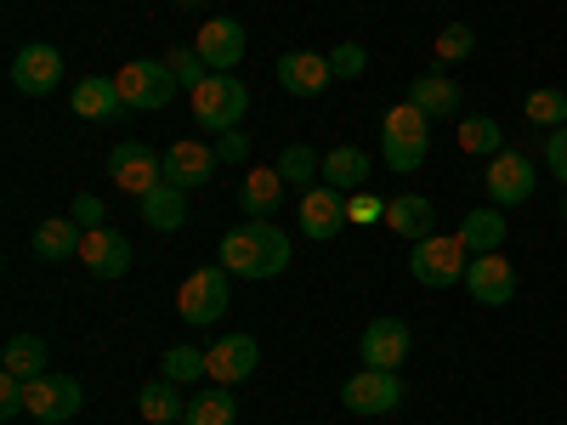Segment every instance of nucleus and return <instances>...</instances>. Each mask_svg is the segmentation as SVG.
<instances>
[{"instance_id":"obj_1","label":"nucleus","mask_w":567,"mask_h":425,"mask_svg":"<svg viewBox=\"0 0 567 425\" xmlns=\"http://www.w3.org/2000/svg\"><path fill=\"white\" fill-rule=\"evenodd\" d=\"M216 261L233 272V278H278L290 267V232L272 227V221H239L233 232H221V250Z\"/></svg>"},{"instance_id":"obj_2","label":"nucleus","mask_w":567,"mask_h":425,"mask_svg":"<svg viewBox=\"0 0 567 425\" xmlns=\"http://www.w3.org/2000/svg\"><path fill=\"white\" fill-rule=\"evenodd\" d=\"M425 154H432V114L414 108V103L403 97L398 108H386V125H381V159H386V170L409 176V170L425 165Z\"/></svg>"},{"instance_id":"obj_3","label":"nucleus","mask_w":567,"mask_h":425,"mask_svg":"<svg viewBox=\"0 0 567 425\" xmlns=\"http://www.w3.org/2000/svg\"><path fill=\"white\" fill-rule=\"evenodd\" d=\"M465 267H471V250L460 232H432V239H420L409 250V278L425 283V290H454V283H465Z\"/></svg>"},{"instance_id":"obj_4","label":"nucleus","mask_w":567,"mask_h":425,"mask_svg":"<svg viewBox=\"0 0 567 425\" xmlns=\"http://www.w3.org/2000/svg\"><path fill=\"white\" fill-rule=\"evenodd\" d=\"M187 103H194V120L205 125V131H233L245 120V108H250V91H245V80H233V74H210L205 85H194L187 91Z\"/></svg>"},{"instance_id":"obj_5","label":"nucleus","mask_w":567,"mask_h":425,"mask_svg":"<svg viewBox=\"0 0 567 425\" xmlns=\"http://www.w3.org/2000/svg\"><path fill=\"white\" fill-rule=\"evenodd\" d=\"M125 108H142V114H159L171 97H176V74L165 69V58H136L114 74Z\"/></svg>"},{"instance_id":"obj_6","label":"nucleus","mask_w":567,"mask_h":425,"mask_svg":"<svg viewBox=\"0 0 567 425\" xmlns=\"http://www.w3.org/2000/svg\"><path fill=\"white\" fill-rule=\"evenodd\" d=\"M227 267L216 261V267H194L182 278V290H176V312L187 318V323H216L221 312H227Z\"/></svg>"},{"instance_id":"obj_7","label":"nucleus","mask_w":567,"mask_h":425,"mask_svg":"<svg viewBox=\"0 0 567 425\" xmlns=\"http://www.w3.org/2000/svg\"><path fill=\"white\" fill-rule=\"evenodd\" d=\"M109 176L120 194L142 199V194H154V187L165 182V154H154L148 142H120V148L109 154Z\"/></svg>"},{"instance_id":"obj_8","label":"nucleus","mask_w":567,"mask_h":425,"mask_svg":"<svg viewBox=\"0 0 567 425\" xmlns=\"http://www.w3.org/2000/svg\"><path fill=\"white\" fill-rule=\"evenodd\" d=\"M483 176H488V199H494L499 210H511V205H528V199H534V182H539L534 159H528V154H516V148L494 154Z\"/></svg>"},{"instance_id":"obj_9","label":"nucleus","mask_w":567,"mask_h":425,"mask_svg":"<svg viewBox=\"0 0 567 425\" xmlns=\"http://www.w3.org/2000/svg\"><path fill=\"white\" fill-rule=\"evenodd\" d=\"M341 403L352 408V414H392L398 403H403V374H392V369H358L352 381L341 386Z\"/></svg>"},{"instance_id":"obj_10","label":"nucleus","mask_w":567,"mask_h":425,"mask_svg":"<svg viewBox=\"0 0 567 425\" xmlns=\"http://www.w3.org/2000/svg\"><path fill=\"white\" fill-rule=\"evenodd\" d=\"M80 403H85V392H80L74 374H52V369H45L40 381H29V414L40 425H69L80 414Z\"/></svg>"},{"instance_id":"obj_11","label":"nucleus","mask_w":567,"mask_h":425,"mask_svg":"<svg viewBox=\"0 0 567 425\" xmlns=\"http://www.w3.org/2000/svg\"><path fill=\"white\" fill-rule=\"evenodd\" d=\"M58 80H63V52L58 45L34 40V45H23V52L12 58V85L23 91V97H52Z\"/></svg>"},{"instance_id":"obj_12","label":"nucleus","mask_w":567,"mask_h":425,"mask_svg":"<svg viewBox=\"0 0 567 425\" xmlns=\"http://www.w3.org/2000/svg\"><path fill=\"white\" fill-rule=\"evenodd\" d=\"M272 80L290 91V97H323L336 85V69H329V52H284Z\"/></svg>"},{"instance_id":"obj_13","label":"nucleus","mask_w":567,"mask_h":425,"mask_svg":"<svg viewBox=\"0 0 567 425\" xmlns=\"http://www.w3.org/2000/svg\"><path fill=\"white\" fill-rule=\"evenodd\" d=\"M296 227L307 232V239H336V232L347 227V194H336L329 182H318V187H307L301 194V210H296Z\"/></svg>"},{"instance_id":"obj_14","label":"nucleus","mask_w":567,"mask_h":425,"mask_svg":"<svg viewBox=\"0 0 567 425\" xmlns=\"http://www.w3.org/2000/svg\"><path fill=\"white\" fill-rule=\"evenodd\" d=\"M194 52L210 63V74H233V69L245 63V23L239 18H210L194 34Z\"/></svg>"},{"instance_id":"obj_15","label":"nucleus","mask_w":567,"mask_h":425,"mask_svg":"<svg viewBox=\"0 0 567 425\" xmlns=\"http://www.w3.org/2000/svg\"><path fill=\"white\" fill-rule=\"evenodd\" d=\"M465 296L477 301V307H505L516 296V267L494 250V256H471L465 267Z\"/></svg>"},{"instance_id":"obj_16","label":"nucleus","mask_w":567,"mask_h":425,"mask_svg":"<svg viewBox=\"0 0 567 425\" xmlns=\"http://www.w3.org/2000/svg\"><path fill=\"white\" fill-rule=\"evenodd\" d=\"M358 357H363V369H403V357H409V323L403 318H369V329H363V341H358Z\"/></svg>"},{"instance_id":"obj_17","label":"nucleus","mask_w":567,"mask_h":425,"mask_svg":"<svg viewBox=\"0 0 567 425\" xmlns=\"http://www.w3.org/2000/svg\"><path fill=\"white\" fill-rule=\"evenodd\" d=\"M80 267L91 278H125L131 272V239L120 227H91L80 245Z\"/></svg>"},{"instance_id":"obj_18","label":"nucleus","mask_w":567,"mask_h":425,"mask_svg":"<svg viewBox=\"0 0 567 425\" xmlns=\"http://www.w3.org/2000/svg\"><path fill=\"white\" fill-rule=\"evenodd\" d=\"M216 148H205V142H194V136H182V142H171V154H165V182L171 187H205L210 176H216Z\"/></svg>"},{"instance_id":"obj_19","label":"nucleus","mask_w":567,"mask_h":425,"mask_svg":"<svg viewBox=\"0 0 567 425\" xmlns=\"http://www.w3.org/2000/svg\"><path fill=\"white\" fill-rule=\"evenodd\" d=\"M205 357H210V381L216 386H239V381H250V374H256L261 346L250 335H221L216 346H205Z\"/></svg>"},{"instance_id":"obj_20","label":"nucleus","mask_w":567,"mask_h":425,"mask_svg":"<svg viewBox=\"0 0 567 425\" xmlns=\"http://www.w3.org/2000/svg\"><path fill=\"white\" fill-rule=\"evenodd\" d=\"M386 227L398 232V239L420 245V239H432V232H437V205L425 194H398V199H386Z\"/></svg>"},{"instance_id":"obj_21","label":"nucleus","mask_w":567,"mask_h":425,"mask_svg":"<svg viewBox=\"0 0 567 425\" xmlns=\"http://www.w3.org/2000/svg\"><path fill=\"white\" fill-rule=\"evenodd\" d=\"M69 103H74V114H80V120H97V125H114V120L125 114L120 85H114V80H103V74H85V80L69 91Z\"/></svg>"},{"instance_id":"obj_22","label":"nucleus","mask_w":567,"mask_h":425,"mask_svg":"<svg viewBox=\"0 0 567 425\" xmlns=\"http://www.w3.org/2000/svg\"><path fill=\"white\" fill-rule=\"evenodd\" d=\"M284 182L278 176V165H256V170H245V182H239V210L250 216V221H267L272 210H278V199H284Z\"/></svg>"},{"instance_id":"obj_23","label":"nucleus","mask_w":567,"mask_h":425,"mask_svg":"<svg viewBox=\"0 0 567 425\" xmlns=\"http://www.w3.org/2000/svg\"><path fill=\"white\" fill-rule=\"evenodd\" d=\"M409 103L425 108L432 120H449V114H460V80H449L443 69H425L409 80Z\"/></svg>"},{"instance_id":"obj_24","label":"nucleus","mask_w":567,"mask_h":425,"mask_svg":"<svg viewBox=\"0 0 567 425\" xmlns=\"http://www.w3.org/2000/svg\"><path fill=\"white\" fill-rule=\"evenodd\" d=\"M80 245H85V227L74 216H45L34 227V256L40 261H80Z\"/></svg>"},{"instance_id":"obj_25","label":"nucleus","mask_w":567,"mask_h":425,"mask_svg":"<svg viewBox=\"0 0 567 425\" xmlns=\"http://www.w3.org/2000/svg\"><path fill=\"white\" fill-rule=\"evenodd\" d=\"M454 232L465 239L471 256H494V250L505 245V216H499V205H477V210H465V216H460Z\"/></svg>"},{"instance_id":"obj_26","label":"nucleus","mask_w":567,"mask_h":425,"mask_svg":"<svg viewBox=\"0 0 567 425\" xmlns=\"http://www.w3.org/2000/svg\"><path fill=\"white\" fill-rule=\"evenodd\" d=\"M369 176H374V165H369L363 148H329L323 154V182L336 187V194H363Z\"/></svg>"},{"instance_id":"obj_27","label":"nucleus","mask_w":567,"mask_h":425,"mask_svg":"<svg viewBox=\"0 0 567 425\" xmlns=\"http://www.w3.org/2000/svg\"><path fill=\"white\" fill-rule=\"evenodd\" d=\"M136 210H142V221H148L154 232H176L187 221V194H182V187H171V182H159L154 194L136 199Z\"/></svg>"},{"instance_id":"obj_28","label":"nucleus","mask_w":567,"mask_h":425,"mask_svg":"<svg viewBox=\"0 0 567 425\" xmlns=\"http://www.w3.org/2000/svg\"><path fill=\"white\" fill-rule=\"evenodd\" d=\"M239 419V397H233V386H205L199 397H187V414H182V425H233Z\"/></svg>"},{"instance_id":"obj_29","label":"nucleus","mask_w":567,"mask_h":425,"mask_svg":"<svg viewBox=\"0 0 567 425\" xmlns=\"http://www.w3.org/2000/svg\"><path fill=\"white\" fill-rule=\"evenodd\" d=\"M136 414L148 419V425H171V419L187 414V397L176 392V381H165V374H159V381H148V386L136 392Z\"/></svg>"},{"instance_id":"obj_30","label":"nucleus","mask_w":567,"mask_h":425,"mask_svg":"<svg viewBox=\"0 0 567 425\" xmlns=\"http://www.w3.org/2000/svg\"><path fill=\"white\" fill-rule=\"evenodd\" d=\"M460 148H465L471 159L505 154V125H499L494 114H465V120H460Z\"/></svg>"},{"instance_id":"obj_31","label":"nucleus","mask_w":567,"mask_h":425,"mask_svg":"<svg viewBox=\"0 0 567 425\" xmlns=\"http://www.w3.org/2000/svg\"><path fill=\"white\" fill-rule=\"evenodd\" d=\"M272 165H278V176L290 182V187H301V194L323 182V154L312 148V142H290V148H284Z\"/></svg>"},{"instance_id":"obj_32","label":"nucleus","mask_w":567,"mask_h":425,"mask_svg":"<svg viewBox=\"0 0 567 425\" xmlns=\"http://www.w3.org/2000/svg\"><path fill=\"white\" fill-rule=\"evenodd\" d=\"M0 369L18 374V381H40L45 374V341L40 335H12L7 352H0Z\"/></svg>"},{"instance_id":"obj_33","label":"nucleus","mask_w":567,"mask_h":425,"mask_svg":"<svg viewBox=\"0 0 567 425\" xmlns=\"http://www.w3.org/2000/svg\"><path fill=\"white\" fill-rule=\"evenodd\" d=\"M159 374L176 386H194V381H210V357H205V346H171L159 357Z\"/></svg>"},{"instance_id":"obj_34","label":"nucleus","mask_w":567,"mask_h":425,"mask_svg":"<svg viewBox=\"0 0 567 425\" xmlns=\"http://www.w3.org/2000/svg\"><path fill=\"white\" fill-rule=\"evenodd\" d=\"M165 69H171V74H176V85H187V91L210 80V63L194 52V45H171V52H165Z\"/></svg>"},{"instance_id":"obj_35","label":"nucleus","mask_w":567,"mask_h":425,"mask_svg":"<svg viewBox=\"0 0 567 425\" xmlns=\"http://www.w3.org/2000/svg\"><path fill=\"white\" fill-rule=\"evenodd\" d=\"M523 114L534 120V125H567V91H528V103H523Z\"/></svg>"},{"instance_id":"obj_36","label":"nucleus","mask_w":567,"mask_h":425,"mask_svg":"<svg viewBox=\"0 0 567 425\" xmlns=\"http://www.w3.org/2000/svg\"><path fill=\"white\" fill-rule=\"evenodd\" d=\"M471 52H477V29H471V23H449L437 34V69L443 63H465Z\"/></svg>"},{"instance_id":"obj_37","label":"nucleus","mask_w":567,"mask_h":425,"mask_svg":"<svg viewBox=\"0 0 567 425\" xmlns=\"http://www.w3.org/2000/svg\"><path fill=\"white\" fill-rule=\"evenodd\" d=\"M347 221H352V227H369V221H386V199L374 194V187H363V194H347Z\"/></svg>"},{"instance_id":"obj_38","label":"nucleus","mask_w":567,"mask_h":425,"mask_svg":"<svg viewBox=\"0 0 567 425\" xmlns=\"http://www.w3.org/2000/svg\"><path fill=\"white\" fill-rule=\"evenodd\" d=\"M329 69H336V80H358L369 69V52H363L358 40H341L336 52H329Z\"/></svg>"},{"instance_id":"obj_39","label":"nucleus","mask_w":567,"mask_h":425,"mask_svg":"<svg viewBox=\"0 0 567 425\" xmlns=\"http://www.w3.org/2000/svg\"><path fill=\"white\" fill-rule=\"evenodd\" d=\"M69 216L91 232V227H109V205L97 199V194H74V205H69Z\"/></svg>"},{"instance_id":"obj_40","label":"nucleus","mask_w":567,"mask_h":425,"mask_svg":"<svg viewBox=\"0 0 567 425\" xmlns=\"http://www.w3.org/2000/svg\"><path fill=\"white\" fill-rule=\"evenodd\" d=\"M545 170L567 187V125H556V131L545 136Z\"/></svg>"},{"instance_id":"obj_41","label":"nucleus","mask_w":567,"mask_h":425,"mask_svg":"<svg viewBox=\"0 0 567 425\" xmlns=\"http://www.w3.org/2000/svg\"><path fill=\"white\" fill-rule=\"evenodd\" d=\"M216 159H221V165H245V159H250V136H245L239 125L221 131V136H216Z\"/></svg>"},{"instance_id":"obj_42","label":"nucleus","mask_w":567,"mask_h":425,"mask_svg":"<svg viewBox=\"0 0 567 425\" xmlns=\"http://www.w3.org/2000/svg\"><path fill=\"white\" fill-rule=\"evenodd\" d=\"M561 221H567V199H561Z\"/></svg>"},{"instance_id":"obj_43","label":"nucleus","mask_w":567,"mask_h":425,"mask_svg":"<svg viewBox=\"0 0 567 425\" xmlns=\"http://www.w3.org/2000/svg\"><path fill=\"white\" fill-rule=\"evenodd\" d=\"M182 7H199V0H182Z\"/></svg>"}]
</instances>
